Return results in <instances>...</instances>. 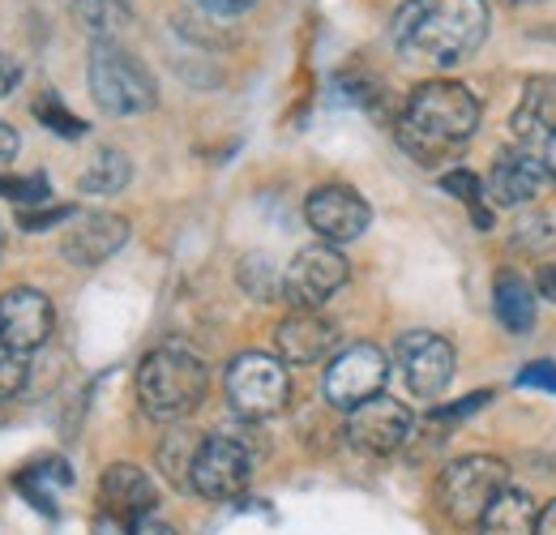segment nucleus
Returning a JSON list of instances; mask_svg holds the SVG:
<instances>
[{
  "label": "nucleus",
  "instance_id": "obj_15",
  "mask_svg": "<svg viewBox=\"0 0 556 535\" xmlns=\"http://www.w3.org/2000/svg\"><path fill=\"white\" fill-rule=\"evenodd\" d=\"M282 364H326L339 351V326L321 318V309H291L275 331Z\"/></svg>",
  "mask_w": 556,
  "mask_h": 535
},
{
  "label": "nucleus",
  "instance_id": "obj_3",
  "mask_svg": "<svg viewBox=\"0 0 556 535\" xmlns=\"http://www.w3.org/2000/svg\"><path fill=\"white\" fill-rule=\"evenodd\" d=\"M210 390V373L198 351H189L185 343H163L154 351H146L138 364V402L150 420H185L189 411H198Z\"/></svg>",
  "mask_w": 556,
  "mask_h": 535
},
{
  "label": "nucleus",
  "instance_id": "obj_25",
  "mask_svg": "<svg viewBox=\"0 0 556 535\" xmlns=\"http://www.w3.org/2000/svg\"><path fill=\"white\" fill-rule=\"evenodd\" d=\"M30 112H35V121H39L43 129H52L56 137H65V141H77V137H86V121H77V116H73L70 108H65V99H61L52 86L35 95Z\"/></svg>",
  "mask_w": 556,
  "mask_h": 535
},
{
  "label": "nucleus",
  "instance_id": "obj_19",
  "mask_svg": "<svg viewBox=\"0 0 556 535\" xmlns=\"http://www.w3.org/2000/svg\"><path fill=\"white\" fill-rule=\"evenodd\" d=\"M492 309H496V322L509 335H531V326H535V283H527L518 270H496Z\"/></svg>",
  "mask_w": 556,
  "mask_h": 535
},
{
  "label": "nucleus",
  "instance_id": "obj_12",
  "mask_svg": "<svg viewBox=\"0 0 556 535\" xmlns=\"http://www.w3.org/2000/svg\"><path fill=\"white\" fill-rule=\"evenodd\" d=\"M304 219L317 232V240L326 245H351L368 232L372 223V206L359 198L351 185H321L304 201Z\"/></svg>",
  "mask_w": 556,
  "mask_h": 535
},
{
  "label": "nucleus",
  "instance_id": "obj_6",
  "mask_svg": "<svg viewBox=\"0 0 556 535\" xmlns=\"http://www.w3.org/2000/svg\"><path fill=\"white\" fill-rule=\"evenodd\" d=\"M223 390L236 415L244 420H275L287 411L291 402V373L278 356L266 351H244L227 364V377H223Z\"/></svg>",
  "mask_w": 556,
  "mask_h": 535
},
{
  "label": "nucleus",
  "instance_id": "obj_34",
  "mask_svg": "<svg viewBox=\"0 0 556 535\" xmlns=\"http://www.w3.org/2000/svg\"><path fill=\"white\" fill-rule=\"evenodd\" d=\"M198 9H206L214 17H236V13H244V9H253V0H193Z\"/></svg>",
  "mask_w": 556,
  "mask_h": 535
},
{
  "label": "nucleus",
  "instance_id": "obj_22",
  "mask_svg": "<svg viewBox=\"0 0 556 535\" xmlns=\"http://www.w3.org/2000/svg\"><path fill=\"white\" fill-rule=\"evenodd\" d=\"M129 181H134L129 154L116 150V146H103V150L90 159V167L77 176V189L90 194V198H112V194H121Z\"/></svg>",
  "mask_w": 556,
  "mask_h": 535
},
{
  "label": "nucleus",
  "instance_id": "obj_38",
  "mask_svg": "<svg viewBox=\"0 0 556 535\" xmlns=\"http://www.w3.org/2000/svg\"><path fill=\"white\" fill-rule=\"evenodd\" d=\"M535 291L556 304V266H540V274H535Z\"/></svg>",
  "mask_w": 556,
  "mask_h": 535
},
{
  "label": "nucleus",
  "instance_id": "obj_30",
  "mask_svg": "<svg viewBox=\"0 0 556 535\" xmlns=\"http://www.w3.org/2000/svg\"><path fill=\"white\" fill-rule=\"evenodd\" d=\"M556 240V227L548 214H527L518 227H514V245L527 249V253H544Z\"/></svg>",
  "mask_w": 556,
  "mask_h": 535
},
{
  "label": "nucleus",
  "instance_id": "obj_11",
  "mask_svg": "<svg viewBox=\"0 0 556 535\" xmlns=\"http://www.w3.org/2000/svg\"><path fill=\"white\" fill-rule=\"evenodd\" d=\"M412 433H416L412 407L390 399V395H377V399L359 402L355 411H348V441L359 455L390 459L412 441Z\"/></svg>",
  "mask_w": 556,
  "mask_h": 535
},
{
  "label": "nucleus",
  "instance_id": "obj_35",
  "mask_svg": "<svg viewBox=\"0 0 556 535\" xmlns=\"http://www.w3.org/2000/svg\"><path fill=\"white\" fill-rule=\"evenodd\" d=\"M129 535H180L172 523H163L159 514H146V519H138L134 527H129Z\"/></svg>",
  "mask_w": 556,
  "mask_h": 535
},
{
  "label": "nucleus",
  "instance_id": "obj_2",
  "mask_svg": "<svg viewBox=\"0 0 556 535\" xmlns=\"http://www.w3.org/2000/svg\"><path fill=\"white\" fill-rule=\"evenodd\" d=\"M488 39L484 0H407L394 17V48L412 61L450 69Z\"/></svg>",
  "mask_w": 556,
  "mask_h": 535
},
{
  "label": "nucleus",
  "instance_id": "obj_17",
  "mask_svg": "<svg viewBox=\"0 0 556 535\" xmlns=\"http://www.w3.org/2000/svg\"><path fill=\"white\" fill-rule=\"evenodd\" d=\"M99 506L112 519H121L125 527H134L138 519L154 514L159 488H154V480L138 463H112V468L103 471V480H99Z\"/></svg>",
  "mask_w": 556,
  "mask_h": 535
},
{
  "label": "nucleus",
  "instance_id": "obj_24",
  "mask_svg": "<svg viewBox=\"0 0 556 535\" xmlns=\"http://www.w3.org/2000/svg\"><path fill=\"white\" fill-rule=\"evenodd\" d=\"M441 189L450 194L454 201H463L471 214H476V227L480 232H492V210L484 206V181L471 172V167H450V172H441Z\"/></svg>",
  "mask_w": 556,
  "mask_h": 535
},
{
  "label": "nucleus",
  "instance_id": "obj_16",
  "mask_svg": "<svg viewBox=\"0 0 556 535\" xmlns=\"http://www.w3.org/2000/svg\"><path fill=\"white\" fill-rule=\"evenodd\" d=\"M548 172H544V159L527 146H514V150H501L496 163L488 167L484 176V198L501 210H514V206H527L544 189Z\"/></svg>",
  "mask_w": 556,
  "mask_h": 535
},
{
  "label": "nucleus",
  "instance_id": "obj_31",
  "mask_svg": "<svg viewBox=\"0 0 556 535\" xmlns=\"http://www.w3.org/2000/svg\"><path fill=\"white\" fill-rule=\"evenodd\" d=\"M73 206H30V210H17V227L22 232H48L56 223H73Z\"/></svg>",
  "mask_w": 556,
  "mask_h": 535
},
{
  "label": "nucleus",
  "instance_id": "obj_13",
  "mask_svg": "<svg viewBox=\"0 0 556 535\" xmlns=\"http://www.w3.org/2000/svg\"><path fill=\"white\" fill-rule=\"evenodd\" d=\"M129 245V219L116 210H86L73 214V227L61 240V258L77 270L103 266L108 258H116Z\"/></svg>",
  "mask_w": 556,
  "mask_h": 535
},
{
  "label": "nucleus",
  "instance_id": "obj_9",
  "mask_svg": "<svg viewBox=\"0 0 556 535\" xmlns=\"http://www.w3.org/2000/svg\"><path fill=\"white\" fill-rule=\"evenodd\" d=\"M351 278V266L339 245H304L287 270H282V300L291 309H321L334 291H343V283Z\"/></svg>",
  "mask_w": 556,
  "mask_h": 535
},
{
  "label": "nucleus",
  "instance_id": "obj_4",
  "mask_svg": "<svg viewBox=\"0 0 556 535\" xmlns=\"http://www.w3.org/2000/svg\"><path fill=\"white\" fill-rule=\"evenodd\" d=\"M86 82H90V99L108 116H141L159 103V86H154L150 69L116 39H99L90 48Z\"/></svg>",
  "mask_w": 556,
  "mask_h": 535
},
{
  "label": "nucleus",
  "instance_id": "obj_5",
  "mask_svg": "<svg viewBox=\"0 0 556 535\" xmlns=\"http://www.w3.org/2000/svg\"><path fill=\"white\" fill-rule=\"evenodd\" d=\"M509 488V468L492 455H467L454 459L437 480V506L445 510L450 523L458 527H476L484 519V510L496 501V493Z\"/></svg>",
  "mask_w": 556,
  "mask_h": 535
},
{
  "label": "nucleus",
  "instance_id": "obj_28",
  "mask_svg": "<svg viewBox=\"0 0 556 535\" xmlns=\"http://www.w3.org/2000/svg\"><path fill=\"white\" fill-rule=\"evenodd\" d=\"M198 446H202V437H193V433H172V437L159 446V463H163V471H167L176 484H189V468H193Z\"/></svg>",
  "mask_w": 556,
  "mask_h": 535
},
{
  "label": "nucleus",
  "instance_id": "obj_21",
  "mask_svg": "<svg viewBox=\"0 0 556 535\" xmlns=\"http://www.w3.org/2000/svg\"><path fill=\"white\" fill-rule=\"evenodd\" d=\"M535 523H540L535 497L509 484L505 493H496V501L488 506L484 519L476 523V535H535Z\"/></svg>",
  "mask_w": 556,
  "mask_h": 535
},
{
  "label": "nucleus",
  "instance_id": "obj_26",
  "mask_svg": "<svg viewBox=\"0 0 556 535\" xmlns=\"http://www.w3.org/2000/svg\"><path fill=\"white\" fill-rule=\"evenodd\" d=\"M240 287L253 300H282V274H278L266 253H249L240 262Z\"/></svg>",
  "mask_w": 556,
  "mask_h": 535
},
{
  "label": "nucleus",
  "instance_id": "obj_23",
  "mask_svg": "<svg viewBox=\"0 0 556 535\" xmlns=\"http://www.w3.org/2000/svg\"><path fill=\"white\" fill-rule=\"evenodd\" d=\"M70 9L77 30H86L94 43L121 35L134 22V0H73Z\"/></svg>",
  "mask_w": 556,
  "mask_h": 535
},
{
  "label": "nucleus",
  "instance_id": "obj_14",
  "mask_svg": "<svg viewBox=\"0 0 556 535\" xmlns=\"http://www.w3.org/2000/svg\"><path fill=\"white\" fill-rule=\"evenodd\" d=\"M52 326H56V313L39 287H9L0 296V343L4 347L30 356L52 338Z\"/></svg>",
  "mask_w": 556,
  "mask_h": 535
},
{
  "label": "nucleus",
  "instance_id": "obj_29",
  "mask_svg": "<svg viewBox=\"0 0 556 535\" xmlns=\"http://www.w3.org/2000/svg\"><path fill=\"white\" fill-rule=\"evenodd\" d=\"M26 377H30V360L22 351H13V347L0 343V402L4 407L26 390Z\"/></svg>",
  "mask_w": 556,
  "mask_h": 535
},
{
  "label": "nucleus",
  "instance_id": "obj_20",
  "mask_svg": "<svg viewBox=\"0 0 556 535\" xmlns=\"http://www.w3.org/2000/svg\"><path fill=\"white\" fill-rule=\"evenodd\" d=\"M73 484V471L65 459H39L30 468H22L13 475V488L39 510V514H56L61 510V493Z\"/></svg>",
  "mask_w": 556,
  "mask_h": 535
},
{
  "label": "nucleus",
  "instance_id": "obj_40",
  "mask_svg": "<svg viewBox=\"0 0 556 535\" xmlns=\"http://www.w3.org/2000/svg\"><path fill=\"white\" fill-rule=\"evenodd\" d=\"M540 159H544V172H548V181H556V134L544 141V154H540Z\"/></svg>",
  "mask_w": 556,
  "mask_h": 535
},
{
  "label": "nucleus",
  "instance_id": "obj_8",
  "mask_svg": "<svg viewBox=\"0 0 556 535\" xmlns=\"http://www.w3.org/2000/svg\"><path fill=\"white\" fill-rule=\"evenodd\" d=\"M390 382V356L377 343H351L343 351H334V360L326 364V402L339 411H355L359 402L386 395Z\"/></svg>",
  "mask_w": 556,
  "mask_h": 535
},
{
  "label": "nucleus",
  "instance_id": "obj_18",
  "mask_svg": "<svg viewBox=\"0 0 556 535\" xmlns=\"http://www.w3.org/2000/svg\"><path fill=\"white\" fill-rule=\"evenodd\" d=\"M509 129L522 146H540L556 134V73H540V77H527L522 86V99L509 116Z\"/></svg>",
  "mask_w": 556,
  "mask_h": 535
},
{
  "label": "nucleus",
  "instance_id": "obj_36",
  "mask_svg": "<svg viewBox=\"0 0 556 535\" xmlns=\"http://www.w3.org/2000/svg\"><path fill=\"white\" fill-rule=\"evenodd\" d=\"M17 82H22V65H17L13 57H4V52H0V99H4Z\"/></svg>",
  "mask_w": 556,
  "mask_h": 535
},
{
  "label": "nucleus",
  "instance_id": "obj_7",
  "mask_svg": "<svg viewBox=\"0 0 556 535\" xmlns=\"http://www.w3.org/2000/svg\"><path fill=\"white\" fill-rule=\"evenodd\" d=\"M257 468V450L240 433H210L202 437L193 468H189V488L206 501H236Z\"/></svg>",
  "mask_w": 556,
  "mask_h": 535
},
{
  "label": "nucleus",
  "instance_id": "obj_37",
  "mask_svg": "<svg viewBox=\"0 0 556 535\" xmlns=\"http://www.w3.org/2000/svg\"><path fill=\"white\" fill-rule=\"evenodd\" d=\"M17 150H22V137H17V129L0 121V159H13Z\"/></svg>",
  "mask_w": 556,
  "mask_h": 535
},
{
  "label": "nucleus",
  "instance_id": "obj_41",
  "mask_svg": "<svg viewBox=\"0 0 556 535\" xmlns=\"http://www.w3.org/2000/svg\"><path fill=\"white\" fill-rule=\"evenodd\" d=\"M0 249H4V232H0Z\"/></svg>",
  "mask_w": 556,
  "mask_h": 535
},
{
  "label": "nucleus",
  "instance_id": "obj_1",
  "mask_svg": "<svg viewBox=\"0 0 556 535\" xmlns=\"http://www.w3.org/2000/svg\"><path fill=\"white\" fill-rule=\"evenodd\" d=\"M480 129V99L450 77L424 82L407 95L394 137L416 159L419 167H437L441 159H454Z\"/></svg>",
  "mask_w": 556,
  "mask_h": 535
},
{
  "label": "nucleus",
  "instance_id": "obj_33",
  "mask_svg": "<svg viewBox=\"0 0 556 535\" xmlns=\"http://www.w3.org/2000/svg\"><path fill=\"white\" fill-rule=\"evenodd\" d=\"M518 386H527V390H544V395H556V364H553V360H531V364L518 373Z\"/></svg>",
  "mask_w": 556,
  "mask_h": 535
},
{
  "label": "nucleus",
  "instance_id": "obj_27",
  "mask_svg": "<svg viewBox=\"0 0 556 535\" xmlns=\"http://www.w3.org/2000/svg\"><path fill=\"white\" fill-rule=\"evenodd\" d=\"M0 198L13 201L17 210L48 206V198H52V181H48L43 172H30V176H0Z\"/></svg>",
  "mask_w": 556,
  "mask_h": 535
},
{
  "label": "nucleus",
  "instance_id": "obj_32",
  "mask_svg": "<svg viewBox=\"0 0 556 535\" xmlns=\"http://www.w3.org/2000/svg\"><path fill=\"white\" fill-rule=\"evenodd\" d=\"M492 399L488 390H476V395H467L463 402H441L432 415H428V424H437V428H450V424H458V420H467V415H476L484 402Z\"/></svg>",
  "mask_w": 556,
  "mask_h": 535
},
{
  "label": "nucleus",
  "instance_id": "obj_39",
  "mask_svg": "<svg viewBox=\"0 0 556 535\" xmlns=\"http://www.w3.org/2000/svg\"><path fill=\"white\" fill-rule=\"evenodd\" d=\"M535 535H556V497L540 510V523H535Z\"/></svg>",
  "mask_w": 556,
  "mask_h": 535
},
{
  "label": "nucleus",
  "instance_id": "obj_10",
  "mask_svg": "<svg viewBox=\"0 0 556 535\" xmlns=\"http://www.w3.org/2000/svg\"><path fill=\"white\" fill-rule=\"evenodd\" d=\"M394 360H399V373L416 399H441L450 390L454 364H458L454 343L437 331H407L394 343Z\"/></svg>",
  "mask_w": 556,
  "mask_h": 535
}]
</instances>
